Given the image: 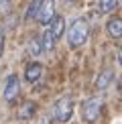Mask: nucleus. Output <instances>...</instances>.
<instances>
[{
  "label": "nucleus",
  "mask_w": 122,
  "mask_h": 124,
  "mask_svg": "<svg viewBox=\"0 0 122 124\" xmlns=\"http://www.w3.org/2000/svg\"><path fill=\"white\" fill-rule=\"evenodd\" d=\"M65 37H67V45L71 49H77V47H81V45H85V41H88V37H90V23L85 18H81V16L71 20Z\"/></svg>",
  "instance_id": "obj_1"
},
{
  "label": "nucleus",
  "mask_w": 122,
  "mask_h": 124,
  "mask_svg": "<svg viewBox=\"0 0 122 124\" xmlns=\"http://www.w3.org/2000/svg\"><path fill=\"white\" fill-rule=\"evenodd\" d=\"M63 33H67V27H65V18L63 16H55L51 23L47 24V29L43 31V47H45V53L47 51H53L57 41L63 37Z\"/></svg>",
  "instance_id": "obj_2"
},
{
  "label": "nucleus",
  "mask_w": 122,
  "mask_h": 124,
  "mask_svg": "<svg viewBox=\"0 0 122 124\" xmlns=\"http://www.w3.org/2000/svg\"><path fill=\"white\" fill-rule=\"evenodd\" d=\"M71 114H73V100L69 96H63L59 100H55L53 110H51V118H53L55 124H65L71 120Z\"/></svg>",
  "instance_id": "obj_3"
},
{
  "label": "nucleus",
  "mask_w": 122,
  "mask_h": 124,
  "mask_svg": "<svg viewBox=\"0 0 122 124\" xmlns=\"http://www.w3.org/2000/svg\"><path fill=\"white\" fill-rule=\"evenodd\" d=\"M100 112H102V104L98 98H88V100L81 104V118L85 122H96L100 118Z\"/></svg>",
  "instance_id": "obj_4"
},
{
  "label": "nucleus",
  "mask_w": 122,
  "mask_h": 124,
  "mask_svg": "<svg viewBox=\"0 0 122 124\" xmlns=\"http://www.w3.org/2000/svg\"><path fill=\"white\" fill-rule=\"evenodd\" d=\"M20 94V81H18V75L10 73L6 79H4V87H2V98L4 102H8V104H12L14 100L18 98Z\"/></svg>",
  "instance_id": "obj_5"
},
{
  "label": "nucleus",
  "mask_w": 122,
  "mask_h": 124,
  "mask_svg": "<svg viewBox=\"0 0 122 124\" xmlns=\"http://www.w3.org/2000/svg\"><path fill=\"white\" fill-rule=\"evenodd\" d=\"M57 14H55V2L53 0H43V6H41V10H39V16H37V20L41 24H47L53 20Z\"/></svg>",
  "instance_id": "obj_6"
},
{
  "label": "nucleus",
  "mask_w": 122,
  "mask_h": 124,
  "mask_svg": "<svg viewBox=\"0 0 122 124\" xmlns=\"http://www.w3.org/2000/svg\"><path fill=\"white\" fill-rule=\"evenodd\" d=\"M41 77H43V65L39 61L27 63V67H24V79H27V84H37Z\"/></svg>",
  "instance_id": "obj_7"
},
{
  "label": "nucleus",
  "mask_w": 122,
  "mask_h": 124,
  "mask_svg": "<svg viewBox=\"0 0 122 124\" xmlns=\"http://www.w3.org/2000/svg\"><path fill=\"white\" fill-rule=\"evenodd\" d=\"M106 31L112 39H120L122 37V18L120 16H112L108 23H106Z\"/></svg>",
  "instance_id": "obj_8"
},
{
  "label": "nucleus",
  "mask_w": 122,
  "mask_h": 124,
  "mask_svg": "<svg viewBox=\"0 0 122 124\" xmlns=\"http://www.w3.org/2000/svg\"><path fill=\"white\" fill-rule=\"evenodd\" d=\"M112 79H114V71L108 67V69H104V71L98 75V79H96V90H100V92L106 90V87L112 84Z\"/></svg>",
  "instance_id": "obj_9"
},
{
  "label": "nucleus",
  "mask_w": 122,
  "mask_h": 124,
  "mask_svg": "<svg viewBox=\"0 0 122 124\" xmlns=\"http://www.w3.org/2000/svg\"><path fill=\"white\" fill-rule=\"evenodd\" d=\"M35 112H37V106H35V102H24L23 106L18 108V120H30V118L35 116Z\"/></svg>",
  "instance_id": "obj_10"
},
{
  "label": "nucleus",
  "mask_w": 122,
  "mask_h": 124,
  "mask_svg": "<svg viewBox=\"0 0 122 124\" xmlns=\"http://www.w3.org/2000/svg\"><path fill=\"white\" fill-rule=\"evenodd\" d=\"M96 8H98V12H102V14L114 12V10L118 8V0H98V2H96Z\"/></svg>",
  "instance_id": "obj_11"
},
{
  "label": "nucleus",
  "mask_w": 122,
  "mask_h": 124,
  "mask_svg": "<svg viewBox=\"0 0 122 124\" xmlns=\"http://www.w3.org/2000/svg\"><path fill=\"white\" fill-rule=\"evenodd\" d=\"M41 6H43V0H30L29 8H27V12H24V20H33V18L37 20Z\"/></svg>",
  "instance_id": "obj_12"
},
{
  "label": "nucleus",
  "mask_w": 122,
  "mask_h": 124,
  "mask_svg": "<svg viewBox=\"0 0 122 124\" xmlns=\"http://www.w3.org/2000/svg\"><path fill=\"white\" fill-rule=\"evenodd\" d=\"M29 51H30V55H43L45 53L43 37H33V41H30V45H29Z\"/></svg>",
  "instance_id": "obj_13"
},
{
  "label": "nucleus",
  "mask_w": 122,
  "mask_h": 124,
  "mask_svg": "<svg viewBox=\"0 0 122 124\" xmlns=\"http://www.w3.org/2000/svg\"><path fill=\"white\" fill-rule=\"evenodd\" d=\"M10 10V0H0V12Z\"/></svg>",
  "instance_id": "obj_14"
},
{
  "label": "nucleus",
  "mask_w": 122,
  "mask_h": 124,
  "mask_svg": "<svg viewBox=\"0 0 122 124\" xmlns=\"http://www.w3.org/2000/svg\"><path fill=\"white\" fill-rule=\"evenodd\" d=\"M2 53H4V33L0 31V57H2Z\"/></svg>",
  "instance_id": "obj_15"
},
{
  "label": "nucleus",
  "mask_w": 122,
  "mask_h": 124,
  "mask_svg": "<svg viewBox=\"0 0 122 124\" xmlns=\"http://www.w3.org/2000/svg\"><path fill=\"white\" fill-rule=\"evenodd\" d=\"M118 65H120V67H122V49H120V51H118Z\"/></svg>",
  "instance_id": "obj_16"
},
{
  "label": "nucleus",
  "mask_w": 122,
  "mask_h": 124,
  "mask_svg": "<svg viewBox=\"0 0 122 124\" xmlns=\"http://www.w3.org/2000/svg\"><path fill=\"white\" fill-rule=\"evenodd\" d=\"M120 90H122V81H120Z\"/></svg>",
  "instance_id": "obj_17"
}]
</instances>
